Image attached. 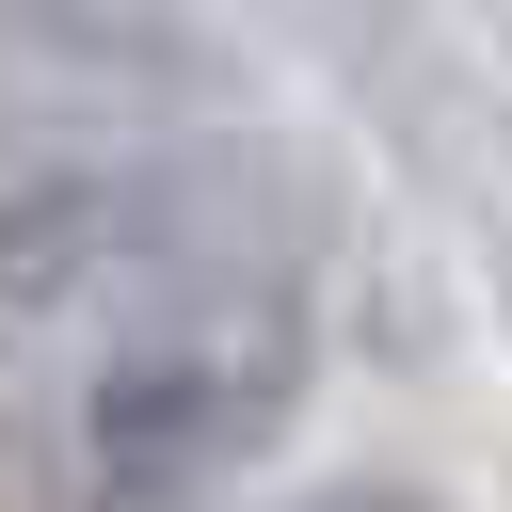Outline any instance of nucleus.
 Returning a JSON list of instances; mask_svg holds the SVG:
<instances>
[{"label":"nucleus","instance_id":"nucleus-1","mask_svg":"<svg viewBox=\"0 0 512 512\" xmlns=\"http://www.w3.org/2000/svg\"><path fill=\"white\" fill-rule=\"evenodd\" d=\"M304 400V288L240 192L96 160L0 192V512H208Z\"/></svg>","mask_w":512,"mask_h":512}]
</instances>
